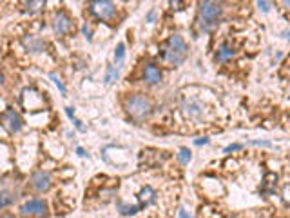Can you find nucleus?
<instances>
[{
    "label": "nucleus",
    "instance_id": "14",
    "mask_svg": "<svg viewBox=\"0 0 290 218\" xmlns=\"http://www.w3.org/2000/svg\"><path fill=\"white\" fill-rule=\"evenodd\" d=\"M276 187H277V175H274V173H267V175H265V182H263L259 193H261V195L272 196L274 193H276Z\"/></svg>",
    "mask_w": 290,
    "mask_h": 218
},
{
    "label": "nucleus",
    "instance_id": "33",
    "mask_svg": "<svg viewBox=\"0 0 290 218\" xmlns=\"http://www.w3.org/2000/svg\"><path fill=\"white\" fill-rule=\"evenodd\" d=\"M281 37L286 38V40L290 42V29H288V31H283V33H281Z\"/></svg>",
    "mask_w": 290,
    "mask_h": 218
},
{
    "label": "nucleus",
    "instance_id": "3",
    "mask_svg": "<svg viewBox=\"0 0 290 218\" xmlns=\"http://www.w3.org/2000/svg\"><path fill=\"white\" fill-rule=\"evenodd\" d=\"M125 111L134 122H145L152 115L154 107L149 97L143 93H134L125 100Z\"/></svg>",
    "mask_w": 290,
    "mask_h": 218
},
{
    "label": "nucleus",
    "instance_id": "21",
    "mask_svg": "<svg viewBox=\"0 0 290 218\" xmlns=\"http://www.w3.org/2000/svg\"><path fill=\"white\" fill-rule=\"evenodd\" d=\"M49 79L53 80V82H55L56 88L60 89V93H62V95H67V88H65V84L62 82V79L55 73V71H53V73H49Z\"/></svg>",
    "mask_w": 290,
    "mask_h": 218
},
{
    "label": "nucleus",
    "instance_id": "31",
    "mask_svg": "<svg viewBox=\"0 0 290 218\" xmlns=\"http://www.w3.org/2000/svg\"><path fill=\"white\" fill-rule=\"evenodd\" d=\"M76 155H78V157H89V155L85 153V151H83L82 148H76Z\"/></svg>",
    "mask_w": 290,
    "mask_h": 218
},
{
    "label": "nucleus",
    "instance_id": "32",
    "mask_svg": "<svg viewBox=\"0 0 290 218\" xmlns=\"http://www.w3.org/2000/svg\"><path fill=\"white\" fill-rule=\"evenodd\" d=\"M170 6H172V10H181L180 6H183L181 2H170Z\"/></svg>",
    "mask_w": 290,
    "mask_h": 218
},
{
    "label": "nucleus",
    "instance_id": "35",
    "mask_svg": "<svg viewBox=\"0 0 290 218\" xmlns=\"http://www.w3.org/2000/svg\"><path fill=\"white\" fill-rule=\"evenodd\" d=\"M283 6H285L286 10H290V0H285V2H283Z\"/></svg>",
    "mask_w": 290,
    "mask_h": 218
},
{
    "label": "nucleus",
    "instance_id": "7",
    "mask_svg": "<svg viewBox=\"0 0 290 218\" xmlns=\"http://www.w3.org/2000/svg\"><path fill=\"white\" fill-rule=\"evenodd\" d=\"M0 124H2V127H4L8 133H11V135L19 133V131L24 127L22 116L15 111L13 107H8V109H6V111L0 115Z\"/></svg>",
    "mask_w": 290,
    "mask_h": 218
},
{
    "label": "nucleus",
    "instance_id": "16",
    "mask_svg": "<svg viewBox=\"0 0 290 218\" xmlns=\"http://www.w3.org/2000/svg\"><path fill=\"white\" fill-rule=\"evenodd\" d=\"M118 79H120V69H118L116 65H107L104 84H106V86H111V84H115Z\"/></svg>",
    "mask_w": 290,
    "mask_h": 218
},
{
    "label": "nucleus",
    "instance_id": "36",
    "mask_svg": "<svg viewBox=\"0 0 290 218\" xmlns=\"http://www.w3.org/2000/svg\"><path fill=\"white\" fill-rule=\"evenodd\" d=\"M2 218H15V216H13V214H4Z\"/></svg>",
    "mask_w": 290,
    "mask_h": 218
},
{
    "label": "nucleus",
    "instance_id": "22",
    "mask_svg": "<svg viewBox=\"0 0 290 218\" xmlns=\"http://www.w3.org/2000/svg\"><path fill=\"white\" fill-rule=\"evenodd\" d=\"M26 11L28 13H31V15H35V13H38V11H42V8H44V2H26Z\"/></svg>",
    "mask_w": 290,
    "mask_h": 218
},
{
    "label": "nucleus",
    "instance_id": "27",
    "mask_svg": "<svg viewBox=\"0 0 290 218\" xmlns=\"http://www.w3.org/2000/svg\"><path fill=\"white\" fill-rule=\"evenodd\" d=\"M145 22H149V24L156 22V10H154V8H152V10L149 11L147 15H145Z\"/></svg>",
    "mask_w": 290,
    "mask_h": 218
},
{
    "label": "nucleus",
    "instance_id": "10",
    "mask_svg": "<svg viewBox=\"0 0 290 218\" xmlns=\"http://www.w3.org/2000/svg\"><path fill=\"white\" fill-rule=\"evenodd\" d=\"M163 80V73H161L160 65L154 64V62H149L143 67V82L149 84V86H158V84Z\"/></svg>",
    "mask_w": 290,
    "mask_h": 218
},
{
    "label": "nucleus",
    "instance_id": "34",
    "mask_svg": "<svg viewBox=\"0 0 290 218\" xmlns=\"http://www.w3.org/2000/svg\"><path fill=\"white\" fill-rule=\"evenodd\" d=\"M6 84V77H4V73H2V71H0V88H2V86H4Z\"/></svg>",
    "mask_w": 290,
    "mask_h": 218
},
{
    "label": "nucleus",
    "instance_id": "17",
    "mask_svg": "<svg viewBox=\"0 0 290 218\" xmlns=\"http://www.w3.org/2000/svg\"><path fill=\"white\" fill-rule=\"evenodd\" d=\"M118 211H120L122 216H133L138 211H142V207L140 205H127L125 202H118Z\"/></svg>",
    "mask_w": 290,
    "mask_h": 218
},
{
    "label": "nucleus",
    "instance_id": "5",
    "mask_svg": "<svg viewBox=\"0 0 290 218\" xmlns=\"http://www.w3.org/2000/svg\"><path fill=\"white\" fill-rule=\"evenodd\" d=\"M87 8L94 19L104 20V22H113L116 19V13H118L116 4L109 2V0H92L87 4Z\"/></svg>",
    "mask_w": 290,
    "mask_h": 218
},
{
    "label": "nucleus",
    "instance_id": "19",
    "mask_svg": "<svg viewBox=\"0 0 290 218\" xmlns=\"http://www.w3.org/2000/svg\"><path fill=\"white\" fill-rule=\"evenodd\" d=\"M65 115L69 116V120L73 122L74 127H76V129H78L80 133H85V131H87V129H85V125H83V122L80 120V118H76V115H74V109H73V107H65Z\"/></svg>",
    "mask_w": 290,
    "mask_h": 218
},
{
    "label": "nucleus",
    "instance_id": "6",
    "mask_svg": "<svg viewBox=\"0 0 290 218\" xmlns=\"http://www.w3.org/2000/svg\"><path fill=\"white\" fill-rule=\"evenodd\" d=\"M20 214L26 218H46L47 202L44 198H29L20 205Z\"/></svg>",
    "mask_w": 290,
    "mask_h": 218
},
{
    "label": "nucleus",
    "instance_id": "13",
    "mask_svg": "<svg viewBox=\"0 0 290 218\" xmlns=\"http://www.w3.org/2000/svg\"><path fill=\"white\" fill-rule=\"evenodd\" d=\"M138 200H140V207H149V205H152V204H156L158 202V193L154 189H152L151 186H145V187H142L140 189V193H138Z\"/></svg>",
    "mask_w": 290,
    "mask_h": 218
},
{
    "label": "nucleus",
    "instance_id": "30",
    "mask_svg": "<svg viewBox=\"0 0 290 218\" xmlns=\"http://www.w3.org/2000/svg\"><path fill=\"white\" fill-rule=\"evenodd\" d=\"M178 218H192V214L187 211V209H180V213H178Z\"/></svg>",
    "mask_w": 290,
    "mask_h": 218
},
{
    "label": "nucleus",
    "instance_id": "20",
    "mask_svg": "<svg viewBox=\"0 0 290 218\" xmlns=\"http://www.w3.org/2000/svg\"><path fill=\"white\" fill-rule=\"evenodd\" d=\"M178 160H180L181 166H187V164L192 160V151H190L189 148H181L180 151H178Z\"/></svg>",
    "mask_w": 290,
    "mask_h": 218
},
{
    "label": "nucleus",
    "instance_id": "29",
    "mask_svg": "<svg viewBox=\"0 0 290 218\" xmlns=\"http://www.w3.org/2000/svg\"><path fill=\"white\" fill-rule=\"evenodd\" d=\"M209 142H211V140H209L207 136H203V138H196V140H194V144H196V146H207Z\"/></svg>",
    "mask_w": 290,
    "mask_h": 218
},
{
    "label": "nucleus",
    "instance_id": "8",
    "mask_svg": "<svg viewBox=\"0 0 290 218\" xmlns=\"http://www.w3.org/2000/svg\"><path fill=\"white\" fill-rule=\"evenodd\" d=\"M73 29H74V22L69 17V13L64 10L56 11L55 17H53V31H55V35L65 37V35H69Z\"/></svg>",
    "mask_w": 290,
    "mask_h": 218
},
{
    "label": "nucleus",
    "instance_id": "23",
    "mask_svg": "<svg viewBox=\"0 0 290 218\" xmlns=\"http://www.w3.org/2000/svg\"><path fill=\"white\" fill-rule=\"evenodd\" d=\"M250 146H258V148H272V142L268 140H250Z\"/></svg>",
    "mask_w": 290,
    "mask_h": 218
},
{
    "label": "nucleus",
    "instance_id": "4",
    "mask_svg": "<svg viewBox=\"0 0 290 218\" xmlns=\"http://www.w3.org/2000/svg\"><path fill=\"white\" fill-rule=\"evenodd\" d=\"M181 113H183L185 118H189V120L203 122L207 118L209 107L200 97H185L183 100H181Z\"/></svg>",
    "mask_w": 290,
    "mask_h": 218
},
{
    "label": "nucleus",
    "instance_id": "2",
    "mask_svg": "<svg viewBox=\"0 0 290 218\" xmlns=\"http://www.w3.org/2000/svg\"><path fill=\"white\" fill-rule=\"evenodd\" d=\"M223 17V4L220 2H200L198 4V28L202 33H212L220 26Z\"/></svg>",
    "mask_w": 290,
    "mask_h": 218
},
{
    "label": "nucleus",
    "instance_id": "25",
    "mask_svg": "<svg viewBox=\"0 0 290 218\" xmlns=\"http://www.w3.org/2000/svg\"><path fill=\"white\" fill-rule=\"evenodd\" d=\"M241 149H243V144H230V146H227V148L223 149V153L230 155L232 151H241Z\"/></svg>",
    "mask_w": 290,
    "mask_h": 218
},
{
    "label": "nucleus",
    "instance_id": "15",
    "mask_svg": "<svg viewBox=\"0 0 290 218\" xmlns=\"http://www.w3.org/2000/svg\"><path fill=\"white\" fill-rule=\"evenodd\" d=\"M15 200H17V191L8 189V187H2V189H0V209L13 205Z\"/></svg>",
    "mask_w": 290,
    "mask_h": 218
},
{
    "label": "nucleus",
    "instance_id": "1",
    "mask_svg": "<svg viewBox=\"0 0 290 218\" xmlns=\"http://www.w3.org/2000/svg\"><path fill=\"white\" fill-rule=\"evenodd\" d=\"M187 56H189V46H187L185 38L180 33L170 35L163 44V47H161V58L172 67H178L187 60Z\"/></svg>",
    "mask_w": 290,
    "mask_h": 218
},
{
    "label": "nucleus",
    "instance_id": "24",
    "mask_svg": "<svg viewBox=\"0 0 290 218\" xmlns=\"http://www.w3.org/2000/svg\"><path fill=\"white\" fill-rule=\"evenodd\" d=\"M82 33H83V37L87 38L89 42L92 40V29H91V26H89L87 22H85V24H83V26H82Z\"/></svg>",
    "mask_w": 290,
    "mask_h": 218
},
{
    "label": "nucleus",
    "instance_id": "18",
    "mask_svg": "<svg viewBox=\"0 0 290 218\" xmlns=\"http://www.w3.org/2000/svg\"><path fill=\"white\" fill-rule=\"evenodd\" d=\"M124 62H125V44L124 42H120L115 49V65L120 69L122 65H124Z\"/></svg>",
    "mask_w": 290,
    "mask_h": 218
},
{
    "label": "nucleus",
    "instance_id": "9",
    "mask_svg": "<svg viewBox=\"0 0 290 218\" xmlns=\"http://www.w3.org/2000/svg\"><path fill=\"white\" fill-rule=\"evenodd\" d=\"M53 186V182H51V175L44 169H38L31 175V187L37 193H47Z\"/></svg>",
    "mask_w": 290,
    "mask_h": 218
},
{
    "label": "nucleus",
    "instance_id": "26",
    "mask_svg": "<svg viewBox=\"0 0 290 218\" xmlns=\"http://www.w3.org/2000/svg\"><path fill=\"white\" fill-rule=\"evenodd\" d=\"M259 8V11H263V13H268V11H270V2H265V0H259L258 4H256Z\"/></svg>",
    "mask_w": 290,
    "mask_h": 218
},
{
    "label": "nucleus",
    "instance_id": "12",
    "mask_svg": "<svg viewBox=\"0 0 290 218\" xmlns=\"http://www.w3.org/2000/svg\"><path fill=\"white\" fill-rule=\"evenodd\" d=\"M22 46L26 47L31 55H38V53H44V49H46V42L42 40L40 37L28 35V37L22 38Z\"/></svg>",
    "mask_w": 290,
    "mask_h": 218
},
{
    "label": "nucleus",
    "instance_id": "28",
    "mask_svg": "<svg viewBox=\"0 0 290 218\" xmlns=\"http://www.w3.org/2000/svg\"><path fill=\"white\" fill-rule=\"evenodd\" d=\"M283 200L286 202V205H290V184L283 187Z\"/></svg>",
    "mask_w": 290,
    "mask_h": 218
},
{
    "label": "nucleus",
    "instance_id": "11",
    "mask_svg": "<svg viewBox=\"0 0 290 218\" xmlns=\"http://www.w3.org/2000/svg\"><path fill=\"white\" fill-rule=\"evenodd\" d=\"M236 56V47L230 44V42H221L218 46L216 53H214V60L220 62V64H227Z\"/></svg>",
    "mask_w": 290,
    "mask_h": 218
}]
</instances>
